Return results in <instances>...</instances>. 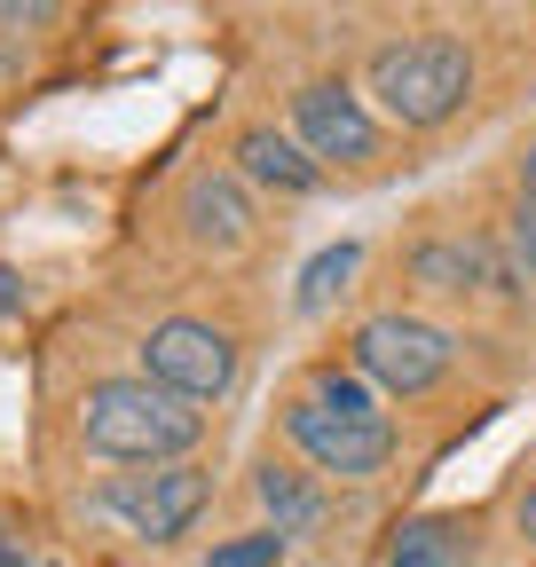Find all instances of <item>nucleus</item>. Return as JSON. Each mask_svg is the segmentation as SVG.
<instances>
[{
	"instance_id": "f257e3e1",
	"label": "nucleus",
	"mask_w": 536,
	"mask_h": 567,
	"mask_svg": "<svg viewBox=\"0 0 536 567\" xmlns=\"http://www.w3.org/2000/svg\"><path fill=\"white\" fill-rule=\"evenodd\" d=\"M285 434L316 473H340V481H371L394 457V417L355 371H308L300 394L285 402Z\"/></svg>"
},
{
	"instance_id": "f03ea898",
	"label": "nucleus",
	"mask_w": 536,
	"mask_h": 567,
	"mask_svg": "<svg viewBox=\"0 0 536 567\" xmlns=\"http://www.w3.org/2000/svg\"><path fill=\"white\" fill-rule=\"evenodd\" d=\"M80 442L118 465H182L206 442V410L158 379H95L80 394Z\"/></svg>"
},
{
	"instance_id": "7ed1b4c3",
	"label": "nucleus",
	"mask_w": 536,
	"mask_h": 567,
	"mask_svg": "<svg viewBox=\"0 0 536 567\" xmlns=\"http://www.w3.org/2000/svg\"><path fill=\"white\" fill-rule=\"evenodd\" d=\"M371 95L402 126H442V118L465 111V95H474V55H465L457 40H442V32L394 40V48L371 55Z\"/></svg>"
},
{
	"instance_id": "20e7f679",
	"label": "nucleus",
	"mask_w": 536,
	"mask_h": 567,
	"mask_svg": "<svg viewBox=\"0 0 536 567\" xmlns=\"http://www.w3.org/2000/svg\"><path fill=\"white\" fill-rule=\"evenodd\" d=\"M450 354H457V339L426 316H371L355 331V371L386 394H434L450 379Z\"/></svg>"
},
{
	"instance_id": "39448f33",
	"label": "nucleus",
	"mask_w": 536,
	"mask_h": 567,
	"mask_svg": "<svg viewBox=\"0 0 536 567\" xmlns=\"http://www.w3.org/2000/svg\"><path fill=\"white\" fill-rule=\"evenodd\" d=\"M143 379L189 394V402H214L229 394L237 379V339L221 323H197V316H166L151 339H143Z\"/></svg>"
},
{
	"instance_id": "423d86ee",
	"label": "nucleus",
	"mask_w": 536,
	"mask_h": 567,
	"mask_svg": "<svg viewBox=\"0 0 536 567\" xmlns=\"http://www.w3.org/2000/svg\"><path fill=\"white\" fill-rule=\"evenodd\" d=\"M103 505L111 513H126L134 520V536H151V544H174L197 513L214 505V473L206 465H151V473H126V481H111L103 488Z\"/></svg>"
},
{
	"instance_id": "0eeeda50",
	"label": "nucleus",
	"mask_w": 536,
	"mask_h": 567,
	"mask_svg": "<svg viewBox=\"0 0 536 567\" xmlns=\"http://www.w3.org/2000/svg\"><path fill=\"white\" fill-rule=\"evenodd\" d=\"M292 134L316 166H371L379 158V126H371L363 95L340 87V80H308L292 95Z\"/></svg>"
},
{
	"instance_id": "6e6552de",
	"label": "nucleus",
	"mask_w": 536,
	"mask_h": 567,
	"mask_svg": "<svg viewBox=\"0 0 536 567\" xmlns=\"http://www.w3.org/2000/svg\"><path fill=\"white\" fill-rule=\"evenodd\" d=\"M182 221H189V237L206 245V252H237L252 237V205H245V189L229 174H197L182 189Z\"/></svg>"
},
{
	"instance_id": "1a4fd4ad",
	"label": "nucleus",
	"mask_w": 536,
	"mask_h": 567,
	"mask_svg": "<svg viewBox=\"0 0 536 567\" xmlns=\"http://www.w3.org/2000/svg\"><path fill=\"white\" fill-rule=\"evenodd\" d=\"M237 166H245L252 182H268V189H285V197L323 189V166L300 151V134H277V126H245V134H237Z\"/></svg>"
},
{
	"instance_id": "9d476101",
	"label": "nucleus",
	"mask_w": 536,
	"mask_h": 567,
	"mask_svg": "<svg viewBox=\"0 0 536 567\" xmlns=\"http://www.w3.org/2000/svg\"><path fill=\"white\" fill-rule=\"evenodd\" d=\"M411 276L426 284V292H482V284H505L497 252L474 245V237H434L411 252Z\"/></svg>"
},
{
	"instance_id": "9b49d317",
	"label": "nucleus",
	"mask_w": 536,
	"mask_h": 567,
	"mask_svg": "<svg viewBox=\"0 0 536 567\" xmlns=\"http://www.w3.org/2000/svg\"><path fill=\"white\" fill-rule=\"evenodd\" d=\"M252 488H260L268 520H277V536H316V528H323V513H331V505H323V488H316L308 473L277 465V457L260 465V481H252Z\"/></svg>"
},
{
	"instance_id": "f8f14e48",
	"label": "nucleus",
	"mask_w": 536,
	"mask_h": 567,
	"mask_svg": "<svg viewBox=\"0 0 536 567\" xmlns=\"http://www.w3.org/2000/svg\"><path fill=\"white\" fill-rule=\"evenodd\" d=\"M386 567H474V536L457 520H402L394 544H386Z\"/></svg>"
},
{
	"instance_id": "ddd939ff",
	"label": "nucleus",
	"mask_w": 536,
	"mask_h": 567,
	"mask_svg": "<svg viewBox=\"0 0 536 567\" xmlns=\"http://www.w3.org/2000/svg\"><path fill=\"white\" fill-rule=\"evenodd\" d=\"M355 260H363L355 245H331V252H316V260H308V276H300V308H323V300H331V292H340V284L355 276Z\"/></svg>"
},
{
	"instance_id": "4468645a",
	"label": "nucleus",
	"mask_w": 536,
	"mask_h": 567,
	"mask_svg": "<svg viewBox=\"0 0 536 567\" xmlns=\"http://www.w3.org/2000/svg\"><path fill=\"white\" fill-rule=\"evenodd\" d=\"M277 559H285V536H277V528H252V536L214 544V559H206V567H277Z\"/></svg>"
},
{
	"instance_id": "2eb2a0df",
	"label": "nucleus",
	"mask_w": 536,
	"mask_h": 567,
	"mask_svg": "<svg viewBox=\"0 0 536 567\" xmlns=\"http://www.w3.org/2000/svg\"><path fill=\"white\" fill-rule=\"evenodd\" d=\"M63 0H0V32H48Z\"/></svg>"
},
{
	"instance_id": "dca6fc26",
	"label": "nucleus",
	"mask_w": 536,
	"mask_h": 567,
	"mask_svg": "<svg viewBox=\"0 0 536 567\" xmlns=\"http://www.w3.org/2000/svg\"><path fill=\"white\" fill-rule=\"evenodd\" d=\"M513 252H520V268L536 276V197H520V213H513Z\"/></svg>"
},
{
	"instance_id": "f3484780",
	"label": "nucleus",
	"mask_w": 536,
	"mask_h": 567,
	"mask_svg": "<svg viewBox=\"0 0 536 567\" xmlns=\"http://www.w3.org/2000/svg\"><path fill=\"white\" fill-rule=\"evenodd\" d=\"M17 300H24V284H17V268H0V316H9Z\"/></svg>"
},
{
	"instance_id": "a211bd4d",
	"label": "nucleus",
	"mask_w": 536,
	"mask_h": 567,
	"mask_svg": "<svg viewBox=\"0 0 536 567\" xmlns=\"http://www.w3.org/2000/svg\"><path fill=\"white\" fill-rule=\"evenodd\" d=\"M0 567H32V559L17 551V536H9V528H0Z\"/></svg>"
},
{
	"instance_id": "6ab92c4d",
	"label": "nucleus",
	"mask_w": 536,
	"mask_h": 567,
	"mask_svg": "<svg viewBox=\"0 0 536 567\" xmlns=\"http://www.w3.org/2000/svg\"><path fill=\"white\" fill-rule=\"evenodd\" d=\"M520 536H528V544H536V488H528V496H520Z\"/></svg>"
},
{
	"instance_id": "aec40b11",
	"label": "nucleus",
	"mask_w": 536,
	"mask_h": 567,
	"mask_svg": "<svg viewBox=\"0 0 536 567\" xmlns=\"http://www.w3.org/2000/svg\"><path fill=\"white\" fill-rule=\"evenodd\" d=\"M520 189L536 197V142H528V151H520Z\"/></svg>"
}]
</instances>
